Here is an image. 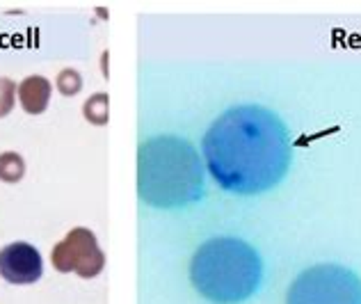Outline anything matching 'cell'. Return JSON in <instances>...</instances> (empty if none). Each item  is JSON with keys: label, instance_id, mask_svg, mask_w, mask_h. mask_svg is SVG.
Instances as JSON below:
<instances>
[{"label": "cell", "instance_id": "6da1fadb", "mask_svg": "<svg viewBox=\"0 0 361 304\" xmlns=\"http://www.w3.org/2000/svg\"><path fill=\"white\" fill-rule=\"evenodd\" d=\"M204 163L215 183L233 195H261L279 186L290 167L283 121L261 106H238L206 130Z\"/></svg>", "mask_w": 361, "mask_h": 304}, {"label": "cell", "instance_id": "7a4b0ae2", "mask_svg": "<svg viewBox=\"0 0 361 304\" xmlns=\"http://www.w3.org/2000/svg\"><path fill=\"white\" fill-rule=\"evenodd\" d=\"M204 160L183 138H151L137 151V195L154 208H180L204 197Z\"/></svg>", "mask_w": 361, "mask_h": 304}, {"label": "cell", "instance_id": "3957f363", "mask_svg": "<svg viewBox=\"0 0 361 304\" xmlns=\"http://www.w3.org/2000/svg\"><path fill=\"white\" fill-rule=\"evenodd\" d=\"M190 279L199 296L213 304H240L261 286L263 263L259 252L240 238H213L195 252Z\"/></svg>", "mask_w": 361, "mask_h": 304}, {"label": "cell", "instance_id": "277c9868", "mask_svg": "<svg viewBox=\"0 0 361 304\" xmlns=\"http://www.w3.org/2000/svg\"><path fill=\"white\" fill-rule=\"evenodd\" d=\"M286 304H361V279L343 265H313L290 284Z\"/></svg>", "mask_w": 361, "mask_h": 304}, {"label": "cell", "instance_id": "5b68a950", "mask_svg": "<svg viewBox=\"0 0 361 304\" xmlns=\"http://www.w3.org/2000/svg\"><path fill=\"white\" fill-rule=\"evenodd\" d=\"M51 261L58 272H75L82 279L99 277L106 268V254L101 252L97 236L85 226H75L53 247Z\"/></svg>", "mask_w": 361, "mask_h": 304}, {"label": "cell", "instance_id": "8992f818", "mask_svg": "<svg viewBox=\"0 0 361 304\" xmlns=\"http://www.w3.org/2000/svg\"><path fill=\"white\" fill-rule=\"evenodd\" d=\"M44 274L42 254L30 243H12L0 250V277L14 286H27Z\"/></svg>", "mask_w": 361, "mask_h": 304}, {"label": "cell", "instance_id": "52a82bcc", "mask_svg": "<svg viewBox=\"0 0 361 304\" xmlns=\"http://www.w3.org/2000/svg\"><path fill=\"white\" fill-rule=\"evenodd\" d=\"M51 92H53V85L49 78H44V75H27L16 90L18 103H21V108L27 115H42V112H46L51 101Z\"/></svg>", "mask_w": 361, "mask_h": 304}, {"label": "cell", "instance_id": "ba28073f", "mask_svg": "<svg viewBox=\"0 0 361 304\" xmlns=\"http://www.w3.org/2000/svg\"><path fill=\"white\" fill-rule=\"evenodd\" d=\"M108 108H110V99L106 92H99L85 101L82 106V115L94 126H106L108 123Z\"/></svg>", "mask_w": 361, "mask_h": 304}, {"label": "cell", "instance_id": "9c48e42d", "mask_svg": "<svg viewBox=\"0 0 361 304\" xmlns=\"http://www.w3.org/2000/svg\"><path fill=\"white\" fill-rule=\"evenodd\" d=\"M25 174V160L16 151H5L0 154V181L18 183Z\"/></svg>", "mask_w": 361, "mask_h": 304}, {"label": "cell", "instance_id": "30bf717a", "mask_svg": "<svg viewBox=\"0 0 361 304\" xmlns=\"http://www.w3.org/2000/svg\"><path fill=\"white\" fill-rule=\"evenodd\" d=\"M55 85H58L62 97H75V94L82 90V75L75 69H62L58 73V80H55Z\"/></svg>", "mask_w": 361, "mask_h": 304}, {"label": "cell", "instance_id": "8fae6325", "mask_svg": "<svg viewBox=\"0 0 361 304\" xmlns=\"http://www.w3.org/2000/svg\"><path fill=\"white\" fill-rule=\"evenodd\" d=\"M16 83L12 78H0V119L12 112L16 103Z\"/></svg>", "mask_w": 361, "mask_h": 304}, {"label": "cell", "instance_id": "7c38bea8", "mask_svg": "<svg viewBox=\"0 0 361 304\" xmlns=\"http://www.w3.org/2000/svg\"><path fill=\"white\" fill-rule=\"evenodd\" d=\"M103 64H108V53H103ZM103 75H108V66H103Z\"/></svg>", "mask_w": 361, "mask_h": 304}]
</instances>
